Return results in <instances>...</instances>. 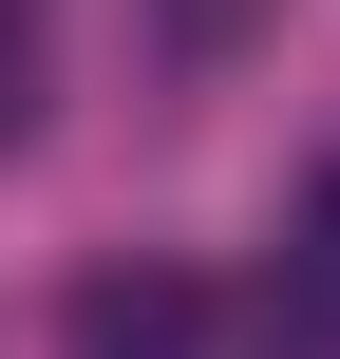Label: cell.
Returning a JSON list of instances; mask_svg holds the SVG:
<instances>
[{
  "instance_id": "277c9868",
  "label": "cell",
  "mask_w": 340,
  "mask_h": 359,
  "mask_svg": "<svg viewBox=\"0 0 340 359\" xmlns=\"http://www.w3.org/2000/svg\"><path fill=\"white\" fill-rule=\"evenodd\" d=\"M170 38H189V57H208V38H246V0H170Z\"/></svg>"
},
{
  "instance_id": "5b68a950",
  "label": "cell",
  "mask_w": 340,
  "mask_h": 359,
  "mask_svg": "<svg viewBox=\"0 0 340 359\" xmlns=\"http://www.w3.org/2000/svg\"><path fill=\"white\" fill-rule=\"evenodd\" d=\"M0 38H38V0H0Z\"/></svg>"
},
{
  "instance_id": "7a4b0ae2",
  "label": "cell",
  "mask_w": 340,
  "mask_h": 359,
  "mask_svg": "<svg viewBox=\"0 0 340 359\" xmlns=\"http://www.w3.org/2000/svg\"><path fill=\"white\" fill-rule=\"evenodd\" d=\"M265 341L284 359H340V170L303 189V227H284V265H265Z\"/></svg>"
},
{
  "instance_id": "6da1fadb",
  "label": "cell",
  "mask_w": 340,
  "mask_h": 359,
  "mask_svg": "<svg viewBox=\"0 0 340 359\" xmlns=\"http://www.w3.org/2000/svg\"><path fill=\"white\" fill-rule=\"evenodd\" d=\"M57 359H227V303L189 284V265H76V303H57Z\"/></svg>"
},
{
  "instance_id": "3957f363",
  "label": "cell",
  "mask_w": 340,
  "mask_h": 359,
  "mask_svg": "<svg viewBox=\"0 0 340 359\" xmlns=\"http://www.w3.org/2000/svg\"><path fill=\"white\" fill-rule=\"evenodd\" d=\"M19 114H38V38H0V151H19Z\"/></svg>"
}]
</instances>
